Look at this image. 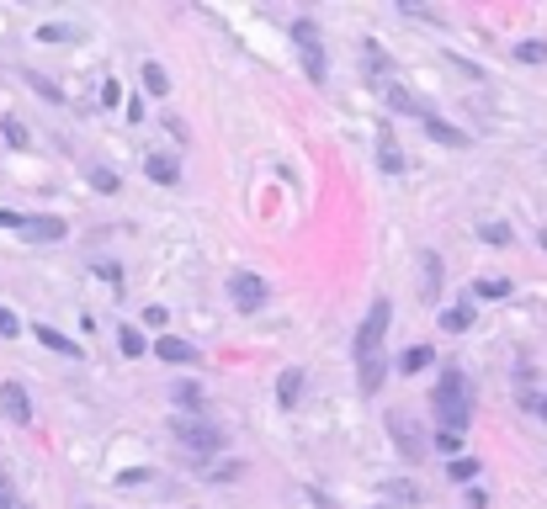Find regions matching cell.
I'll list each match as a JSON object with an SVG mask.
<instances>
[{
  "label": "cell",
  "instance_id": "6da1fadb",
  "mask_svg": "<svg viewBox=\"0 0 547 509\" xmlns=\"http://www.w3.org/2000/svg\"><path fill=\"white\" fill-rule=\"evenodd\" d=\"M388 319H394V303L378 297V303L367 308L362 329H356V388H362V393H378L383 377H388V366H383V335H388Z\"/></svg>",
  "mask_w": 547,
  "mask_h": 509
},
{
  "label": "cell",
  "instance_id": "7a4b0ae2",
  "mask_svg": "<svg viewBox=\"0 0 547 509\" xmlns=\"http://www.w3.org/2000/svg\"><path fill=\"white\" fill-rule=\"evenodd\" d=\"M431 404H436V420H442V430H447V436H463V430H468L473 404H468V382H463V372H442V382H436Z\"/></svg>",
  "mask_w": 547,
  "mask_h": 509
},
{
  "label": "cell",
  "instance_id": "3957f363",
  "mask_svg": "<svg viewBox=\"0 0 547 509\" xmlns=\"http://www.w3.org/2000/svg\"><path fill=\"white\" fill-rule=\"evenodd\" d=\"M293 37H298V48H303V69H309V80L319 85V80H324V69H330V64H324V42H319V27H314V21L303 16V21H293Z\"/></svg>",
  "mask_w": 547,
  "mask_h": 509
},
{
  "label": "cell",
  "instance_id": "277c9868",
  "mask_svg": "<svg viewBox=\"0 0 547 509\" xmlns=\"http://www.w3.org/2000/svg\"><path fill=\"white\" fill-rule=\"evenodd\" d=\"M229 297H234L239 313H261V308H266V281H261L255 271H234V276H229Z\"/></svg>",
  "mask_w": 547,
  "mask_h": 509
},
{
  "label": "cell",
  "instance_id": "5b68a950",
  "mask_svg": "<svg viewBox=\"0 0 547 509\" xmlns=\"http://www.w3.org/2000/svg\"><path fill=\"white\" fill-rule=\"evenodd\" d=\"M176 436H181V446H186V451H197V457H213V451H223V436H218L213 425L176 420Z\"/></svg>",
  "mask_w": 547,
  "mask_h": 509
},
{
  "label": "cell",
  "instance_id": "8992f818",
  "mask_svg": "<svg viewBox=\"0 0 547 509\" xmlns=\"http://www.w3.org/2000/svg\"><path fill=\"white\" fill-rule=\"evenodd\" d=\"M388 430H394V446H399V451H404L410 462H420V457H426V441H420V430H415V425H410V420H404L399 409L388 414Z\"/></svg>",
  "mask_w": 547,
  "mask_h": 509
},
{
  "label": "cell",
  "instance_id": "52a82bcc",
  "mask_svg": "<svg viewBox=\"0 0 547 509\" xmlns=\"http://www.w3.org/2000/svg\"><path fill=\"white\" fill-rule=\"evenodd\" d=\"M0 409H5L11 425H27V420H32V398H27V388H21V382H0Z\"/></svg>",
  "mask_w": 547,
  "mask_h": 509
},
{
  "label": "cell",
  "instance_id": "ba28073f",
  "mask_svg": "<svg viewBox=\"0 0 547 509\" xmlns=\"http://www.w3.org/2000/svg\"><path fill=\"white\" fill-rule=\"evenodd\" d=\"M144 175L160 181V186H176V181H181V159H176V154H149V159H144Z\"/></svg>",
  "mask_w": 547,
  "mask_h": 509
},
{
  "label": "cell",
  "instance_id": "9c48e42d",
  "mask_svg": "<svg viewBox=\"0 0 547 509\" xmlns=\"http://www.w3.org/2000/svg\"><path fill=\"white\" fill-rule=\"evenodd\" d=\"M154 356H160V361H170V366H186V361H197V351H191L181 335H160V340H154Z\"/></svg>",
  "mask_w": 547,
  "mask_h": 509
},
{
  "label": "cell",
  "instance_id": "30bf717a",
  "mask_svg": "<svg viewBox=\"0 0 547 509\" xmlns=\"http://www.w3.org/2000/svg\"><path fill=\"white\" fill-rule=\"evenodd\" d=\"M21 234L32 244H53V239H64V223L59 218H21Z\"/></svg>",
  "mask_w": 547,
  "mask_h": 509
},
{
  "label": "cell",
  "instance_id": "8fae6325",
  "mask_svg": "<svg viewBox=\"0 0 547 509\" xmlns=\"http://www.w3.org/2000/svg\"><path fill=\"white\" fill-rule=\"evenodd\" d=\"M420 276H426V287H420L426 303H436V297H442V255H436V250L420 255Z\"/></svg>",
  "mask_w": 547,
  "mask_h": 509
},
{
  "label": "cell",
  "instance_id": "7c38bea8",
  "mask_svg": "<svg viewBox=\"0 0 547 509\" xmlns=\"http://www.w3.org/2000/svg\"><path fill=\"white\" fill-rule=\"evenodd\" d=\"M388 106H394V112H415L420 122L431 117V106H426L420 96H410V90H399V85H388Z\"/></svg>",
  "mask_w": 547,
  "mask_h": 509
},
{
  "label": "cell",
  "instance_id": "4fadbf2b",
  "mask_svg": "<svg viewBox=\"0 0 547 509\" xmlns=\"http://www.w3.org/2000/svg\"><path fill=\"white\" fill-rule=\"evenodd\" d=\"M426 133H431L436 143H447V149H468V138H463L452 122H442V117H426Z\"/></svg>",
  "mask_w": 547,
  "mask_h": 509
},
{
  "label": "cell",
  "instance_id": "5bb4252c",
  "mask_svg": "<svg viewBox=\"0 0 547 509\" xmlns=\"http://www.w3.org/2000/svg\"><path fill=\"white\" fill-rule=\"evenodd\" d=\"M378 159H383L388 175H404V154H399V143H394L388 133H378Z\"/></svg>",
  "mask_w": 547,
  "mask_h": 509
},
{
  "label": "cell",
  "instance_id": "9a60e30c",
  "mask_svg": "<svg viewBox=\"0 0 547 509\" xmlns=\"http://www.w3.org/2000/svg\"><path fill=\"white\" fill-rule=\"evenodd\" d=\"M32 335H37V340H43V345H48V351H59V356H80V345H74V340H69V335H59V329H48V324H37V329H32Z\"/></svg>",
  "mask_w": 547,
  "mask_h": 509
},
{
  "label": "cell",
  "instance_id": "2e32d148",
  "mask_svg": "<svg viewBox=\"0 0 547 509\" xmlns=\"http://www.w3.org/2000/svg\"><path fill=\"white\" fill-rule=\"evenodd\" d=\"M298 388H303V372H298V366H293V372H282V377H277V404H282V409H293V404H298Z\"/></svg>",
  "mask_w": 547,
  "mask_h": 509
},
{
  "label": "cell",
  "instance_id": "e0dca14e",
  "mask_svg": "<svg viewBox=\"0 0 547 509\" xmlns=\"http://www.w3.org/2000/svg\"><path fill=\"white\" fill-rule=\"evenodd\" d=\"M426 366H431V345H410V351L399 356V372H404V377H410V372H426Z\"/></svg>",
  "mask_w": 547,
  "mask_h": 509
},
{
  "label": "cell",
  "instance_id": "ac0fdd59",
  "mask_svg": "<svg viewBox=\"0 0 547 509\" xmlns=\"http://www.w3.org/2000/svg\"><path fill=\"white\" fill-rule=\"evenodd\" d=\"M144 90H149V96H165V90H170V74H165L154 58L144 64Z\"/></svg>",
  "mask_w": 547,
  "mask_h": 509
},
{
  "label": "cell",
  "instance_id": "d6986e66",
  "mask_svg": "<svg viewBox=\"0 0 547 509\" xmlns=\"http://www.w3.org/2000/svg\"><path fill=\"white\" fill-rule=\"evenodd\" d=\"M468 324H473V308H442V329L447 335H463Z\"/></svg>",
  "mask_w": 547,
  "mask_h": 509
},
{
  "label": "cell",
  "instance_id": "ffe728a7",
  "mask_svg": "<svg viewBox=\"0 0 547 509\" xmlns=\"http://www.w3.org/2000/svg\"><path fill=\"white\" fill-rule=\"evenodd\" d=\"M37 37H43V42H74V37H80V27H64V21H48V27H37Z\"/></svg>",
  "mask_w": 547,
  "mask_h": 509
},
{
  "label": "cell",
  "instance_id": "44dd1931",
  "mask_svg": "<svg viewBox=\"0 0 547 509\" xmlns=\"http://www.w3.org/2000/svg\"><path fill=\"white\" fill-rule=\"evenodd\" d=\"M473 297H511V281L505 276H484V281H473Z\"/></svg>",
  "mask_w": 547,
  "mask_h": 509
},
{
  "label": "cell",
  "instance_id": "7402d4cb",
  "mask_svg": "<svg viewBox=\"0 0 547 509\" xmlns=\"http://www.w3.org/2000/svg\"><path fill=\"white\" fill-rule=\"evenodd\" d=\"M117 345H122V356H144V351H149V345H144V335H138L133 324H122V329H117Z\"/></svg>",
  "mask_w": 547,
  "mask_h": 509
},
{
  "label": "cell",
  "instance_id": "603a6c76",
  "mask_svg": "<svg viewBox=\"0 0 547 509\" xmlns=\"http://www.w3.org/2000/svg\"><path fill=\"white\" fill-rule=\"evenodd\" d=\"M362 69H367V74H388V53H383L378 42H367V53H362Z\"/></svg>",
  "mask_w": 547,
  "mask_h": 509
},
{
  "label": "cell",
  "instance_id": "cb8c5ba5",
  "mask_svg": "<svg viewBox=\"0 0 547 509\" xmlns=\"http://www.w3.org/2000/svg\"><path fill=\"white\" fill-rule=\"evenodd\" d=\"M90 186H96V191H117L122 181H117V170H106V165H90Z\"/></svg>",
  "mask_w": 547,
  "mask_h": 509
},
{
  "label": "cell",
  "instance_id": "d4e9b609",
  "mask_svg": "<svg viewBox=\"0 0 547 509\" xmlns=\"http://www.w3.org/2000/svg\"><path fill=\"white\" fill-rule=\"evenodd\" d=\"M170 393H176L181 409H202V388H197V382H181V388H170Z\"/></svg>",
  "mask_w": 547,
  "mask_h": 509
},
{
  "label": "cell",
  "instance_id": "484cf974",
  "mask_svg": "<svg viewBox=\"0 0 547 509\" xmlns=\"http://www.w3.org/2000/svg\"><path fill=\"white\" fill-rule=\"evenodd\" d=\"M0 133H5V143H11V149H27V127H21L16 117H5V122H0Z\"/></svg>",
  "mask_w": 547,
  "mask_h": 509
},
{
  "label": "cell",
  "instance_id": "4316f807",
  "mask_svg": "<svg viewBox=\"0 0 547 509\" xmlns=\"http://www.w3.org/2000/svg\"><path fill=\"white\" fill-rule=\"evenodd\" d=\"M516 58H521V64H543L547 42H543V37H537V42H521V48H516Z\"/></svg>",
  "mask_w": 547,
  "mask_h": 509
},
{
  "label": "cell",
  "instance_id": "83f0119b",
  "mask_svg": "<svg viewBox=\"0 0 547 509\" xmlns=\"http://www.w3.org/2000/svg\"><path fill=\"white\" fill-rule=\"evenodd\" d=\"M468 478H479V462H473V457H457V462H452V483H468Z\"/></svg>",
  "mask_w": 547,
  "mask_h": 509
},
{
  "label": "cell",
  "instance_id": "f1b7e54d",
  "mask_svg": "<svg viewBox=\"0 0 547 509\" xmlns=\"http://www.w3.org/2000/svg\"><path fill=\"white\" fill-rule=\"evenodd\" d=\"M479 239H489V244H511V228H505V223H484Z\"/></svg>",
  "mask_w": 547,
  "mask_h": 509
},
{
  "label": "cell",
  "instance_id": "f546056e",
  "mask_svg": "<svg viewBox=\"0 0 547 509\" xmlns=\"http://www.w3.org/2000/svg\"><path fill=\"white\" fill-rule=\"evenodd\" d=\"M27 80H32V85H37V90H43V96H48V101H64V96H59V85H53V80H43V74H27Z\"/></svg>",
  "mask_w": 547,
  "mask_h": 509
},
{
  "label": "cell",
  "instance_id": "4dcf8cb0",
  "mask_svg": "<svg viewBox=\"0 0 547 509\" xmlns=\"http://www.w3.org/2000/svg\"><path fill=\"white\" fill-rule=\"evenodd\" d=\"M436 446H442L447 457H457V451H463V436H447V430H442V436H436Z\"/></svg>",
  "mask_w": 547,
  "mask_h": 509
},
{
  "label": "cell",
  "instance_id": "1f68e13d",
  "mask_svg": "<svg viewBox=\"0 0 547 509\" xmlns=\"http://www.w3.org/2000/svg\"><path fill=\"white\" fill-rule=\"evenodd\" d=\"M0 335H5V340H11V335H21V324H16V313H11V308H0Z\"/></svg>",
  "mask_w": 547,
  "mask_h": 509
},
{
  "label": "cell",
  "instance_id": "d6a6232c",
  "mask_svg": "<svg viewBox=\"0 0 547 509\" xmlns=\"http://www.w3.org/2000/svg\"><path fill=\"white\" fill-rule=\"evenodd\" d=\"M117 96H122V85H117V80H106V85H101V101H106V106H117Z\"/></svg>",
  "mask_w": 547,
  "mask_h": 509
},
{
  "label": "cell",
  "instance_id": "836d02e7",
  "mask_svg": "<svg viewBox=\"0 0 547 509\" xmlns=\"http://www.w3.org/2000/svg\"><path fill=\"white\" fill-rule=\"evenodd\" d=\"M0 228H21V218H16V212H5V207H0Z\"/></svg>",
  "mask_w": 547,
  "mask_h": 509
},
{
  "label": "cell",
  "instance_id": "e575fe53",
  "mask_svg": "<svg viewBox=\"0 0 547 509\" xmlns=\"http://www.w3.org/2000/svg\"><path fill=\"white\" fill-rule=\"evenodd\" d=\"M0 509H11V494H0Z\"/></svg>",
  "mask_w": 547,
  "mask_h": 509
},
{
  "label": "cell",
  "instance_id": "d590c367",
  "mask_svg": "<svg viewBox=\"0 0 547 509\" xmlns=\"http://www.w3.org/2000/svg\"><path fill=\"white\" fill-rule=\"evenodd\" d=\"M537 414H543V420H547V398H543V404H537Z\"/></svg>",
  "mask_w": 547,
  "mask_h": 509
},
{
  "label": "cell",
  "instance_id": "8d00e7d4",
  "mask_svg": "<svg viewBox=\"0 0 547 509\" xmlns=\"http://www.w3.org/2000/svg\"><path fill=\"white\" fill-rule=\"evenodd\" d=\"M543 250H547V228H543Z\"/></svg>",
  "mask_w": 547,
  "mask_h": 509
}]
</instances>
